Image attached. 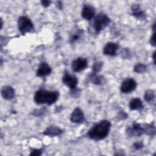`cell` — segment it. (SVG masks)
I'll use <instances>...</instances> for the list:
<instances>
[{"label":"cell","instance_id":"obj_22","mask_svg":"<svg viewBox=\"0 0 156 156\" xmlns=\"http://www.w3.org/2000/svg\"><path fill=\"white\" fill-rule=\"evenodd\" d=\"M82 30H79L78 31L76 32L73 35H71L70 39H69V42L71 43H73L77 41L81 37V35L82 34Z\"/></svg>","mask_w":156,"mask_h":156},{"label":"cell","instance_id":"obj_10","mask_svg":"<svg viewBox=\"0 0 156 156\" xmlns=\"http://www.w3.org/2000/svg\"><path fill=\"white\" fill-rule=\"evenodd\" d=\"M119 49V44L114 42H108L103 48V54L108 56H115Z\"/></svg>","mask_w":156,"mask_h":156},{"label":"cell","instance_id":"obj_25","mask_svg":"<svg viewBox=\"0 0 156 156\" xmlns=\"http://www.w3.org/2000/svg\"><path fill=\"white\" fill-rule=\"evenodd\" d=\"M42 154V150L41 149H32L31 150L30 155H41Z\"/></svg>","mask_w":156,"mask_h":156},{"label":"cell","instance_id":"obj_13","mask_svg":"<svg viewBox=\"0 0 156 156\" xmlns=\"http://www.w3.org/2000/svg\"><path fill=\"white\" fill-rule=\"evenodd\" d=\"M2 97L5 100H11L14 98L15 93L14 89L11 86H4L1 91Z\"/></svg>","mask_w":156,"mask_h":156},{"label":"cell","instance_id":"obj_3","mask_svg":"<svg viewBox=\"0 0 156 156\" xmlns=\"http://www.w3.org/2000/svg\"><path fill=\"white\" fill-rule=\"evenodd\" d=\"M110 23V19L107 15L104 13H100L94 18L91 27L95 34H99L101 30H104Z\"/></svg>","mask_w":156,"mask_h":156},{"label":"cell","instance_id":"obj_16","mask_svg":"<svg viewBox=\"0 0 156 156\" xmlns=\"http://www.w3.org/2000/svg\"><path fill=\"white\" fill-rule=\"evenodd\" d=\"M129 107L130 110H140L143 108L144 105L142 101L140 98H136L130 101Z\"/></svg>","mask_w":156,"mask_h":156},{"label":"cell","instance_id":"obj_23","mask_svg":"<svg viewBox=\"0 0 156 156\" xmlns=\"http://www.w3.org/2000/svg\"><path fill=\"white\" fill-rule=\"evenodd\" d=\"M46 112V108H41L40 110H35L34 111V112L32 113L33 115H35L36 116H41L42 115H43Z\"/></svg>","mask_w":156,"mask_h":156},{"label":"cell","instance_id":"obj_18","mask_svg":"<svg viewBox=\"0 0 156 156\" xmlns=\"http://www.w3.org/2000/svg\"><path fill=\"white\" fill-rule=\"evenodd\" d=\"M144 133L147 134L150 136H154L155 134V127L154 123H150V124H142Z\"/></svg>","mask_w":156,"mask_h":156},{"label":"cell","instance_id":"obj_27","mask_svg":"<svg viewBox=\"0 0 156 156\" xmlns=\"http://www.w3.org/2000/svg\"><path fill=\"white\" fill-rule=\"evenodd\" d=\"M155 32H154L153 34L150 39V43L153 46H155Z\"/></svg>","mask_w":156,"mask_h":156},{"label":"cell","instance_id":"obj_2","mask_svg":"<svg viewBox=\"0 0 156 156\" xmlns=\"http://www.w3.org/2000/svg\"><path fill=\"white\" fill-rule=\"evenodd\" d=\"M59 93L57 91H48L43 89L37 90L34 95V101L37 104L52 105L58 99Z\"/></svg>","mask_w":156,"mask_h":156},{"label":"cell","instance_id":"obj_6","mask_svg":"<svg viewBox=\"0 0 156 156\" xmlns=\"http://www.w3.org/2000/svg\"><path fill=\"white\" fill-rule=\"evenodd\" d=\"M126 133L130 137L140 136L144 134V130L142 124L137 122H133L132 126L127 127Z\"/></svg>","mask_w":156,"mask_h":156},{"label":"cell","instance_id":"obj_5","mask_svg":"<svg viewBox=\"0 0 156 156\" xmlns=\"http://www.w3.org/2000/svg\"><path fill=\"white\" fill-rule=\"evenodd\" d=\"M137 83L132 78L124 79L120 86V91L122 93H129L133 91L136 87Z\"/></svg>","mask_w":156,"mask_h":156},{"label":"cell","instance_id":"obj_28","mask_svg":"<svg viewBox=\"0 0 156 156\" xmlns=\"http://www.w3.org/2000/svg\"><path fill=\"white\" fill-rule=\"evenodd\" d=\"M51 3V2L50 1H47V0L41 1V4L42 6H43L44 7H48V6H49Z\"/></svg>","mask_w":156,"mask_h":156},{"label":"cell","instance_id":"obj_24","mask_svg":"<svg viewBox=\"0 0 156 156\" xmlns=\"http://www.w3.org/2000/svg\"><path fill=\"white\" fill-rule=\"evenodd\" d=\"M80 94V90L79 89H77V88L73 90H71V95L74 98L79 97Z\"/></svg>","mask_w":156,"mask_h":156},{"label":"cell","instance_id":"obj_1","mask_svg":"<svg viewBox=\"0 0 156 156\" xmlns=\"http://www.w3.org/2000/svg\"><path fill=\"white\" fill-rule=\"evenodd\" d=\"M112 124L110 121L104 119L95 124L87 132V136L91 140L100 141L105 138L110 130Z\"/></svg>","mask_w":156,"mask_h":156},{"label":"cell","instance_id":"obj_12","mask_svg":"<svg viewBox=\"0 0 156 156\" xmlns=\"http://www.w3.org/2000/svg\"><path fill=\"white\" fill-rule=\"evenodd\" d=\"M51 72L52 69L51 66L46 62H41L37 68L36 75L38 77H43L50 74Z\"/></svg>","mask_w":156,"mask_h":156},{"label":"cell","instance_id":"obj_8","mask_svg":"<svg viewBox=\"0 0 156 156\" xmlns=\"http://www.w3.org/2000/svg\"><path fill=\"white\" fill-rule=\"evenodd\" d=\"M62 82L70 90H73L76 88L78 83V79L76 76H72L68 73H65L62 77Z\"/></svg>","mask_w":156,"mask_h":156},{"label":"cell","instance_id":"obj_26","mask_svg":"<svg viewBox=\"0 0 156 156\" xmlns=\"http://www.w3.org/2000/svg\"><path fill=\"white\" fill-rule=\"evenodd\" d=\"M144 146L143 143L141 141H138V142H136L133 144V147H134V149L135 150H139L141 149V148H143Z\"/></svg>","mask_w":156,"mask_h":156},{"label":"cell","instance_id":"obj_11","mask_svg":"<svg viewBox=\"0 0 156 156\" xmlns=\"http://www.w3.org/2000/svg\"><path fill=\"white\" fill-rule=\"evenodd\" d=\"M94 15L95 9L93 6L89 4H85L83 6L81 12V16L83 19L90 21L94 17Z\"/></svg>","mask_w":156,"mask_h":156},{"label":"cell","instance_id":"obj_14","mask_svg":"<svg viewBox=\"0 0 156 156\" xmlns=\"http://www.w3.org/2000/svg\"><path fill=\"white\" fill-rule=\"evenodd\" d=\"M63 133V130L58 127L55 126H51L46 128L43 132V134L51 137L59 136Z\"/></svg>","mask_w":156,"mask_h":156},{"label":"cell","instance_id":"obj_15","mask_svg":"<svg viewBox=\"0 0 156 156\" xmlns=\"http://www.w3.org/2000/svg\"><path fill=\"white\" fill-rule=\"evenodd\" d=\"M132 15L136 18L139 20H144L146 18V15L143 10H141L138 4L133 5L131 7Z\"/></svg>","mask_w":156,"mask_h":156},{"label":"cell","instance_id":"obj_20","mask_svg":"<svg viewBox=\"0 0 156 156\" xmlns=\"http://www.w3.org/2000/svg\"><path fill=\"white\" fill-rule=\"evenodd\" d=\"M103 66V63L100 61H98L94 63V64L92 66V73L91 74H96L98 73L102 68Z\"/></svg>","mask_w":156,"mask_h":156},{"label":"cell","instance_id":"obj_29","mask_svg":"<svg viewBox=\"0 0 156 156\" xmlns=\"http://www.w3.org/2000/svg\"><path fill=\"white\" fill-rule=\"evenodd\" d=\"M155 52L153 53V60H154V63L155 64Z\"/></svg>","mask_w":156,"mask_h":156},{"label":"cell","instance_id":"obj_17","mask_svg":"<svg viewBox=\"0 0 156 156\" xmlns=\"http://www.w3.org/2000/svg\"><path fill=\"white\" fill-rule=\"evenodd\" d=\"M89 79L94 84L97 85H103L105 82V77L101 75L91 74L89 76Z\"/></svg>","mask_w":156,"mask_h":156},{"label":"cell","instance_id":"obj_9","mask_svg":"<svg viewBox=\"0 0 156 156\" xmlns=\"http://www.w3.org/2000/svg\"><path fill=\"white\" fill-rule=\"evenodd\" d=\"M85 116L83 111L79 107L74 109L70 116V121L73 123L80 124L84 121Z\"/></svg>","mask_w":156,"mask_h":156},{"label":"cell","instance_id":"obj_21","mask_svg":"<svg viewBox=\"0 0 156 156\" xmlns=\"http://www.w3.org/2000/svg\"><path fill=\"white\" fill-rule=\"evenodd\" d=\"M146 69H147L146 65L141 63H138L136 64L133 67V71L136 73H144L146 71Z\"/></svg>","mask_w":156,"mask_h":156},{"label":"cell","instance_id":"obj_4","mask_svg":"<svg viewBox=\"0 0 156 156\" xmlns=\"http://www.w3.org/2000/svg\"><path fill=\"white\" fill-rule=\"evenodd\" d=\"M18 27L21 34L24 35L34 30V24L32 21L26 16H21L18 20Z\"/></svg>","mask_w":156,"mask_h":156},{"label":"cell","instance_id":"obj_7","mask_svg":"<svg viewBox=\"0 0 156 156\" xmlns=\"http://www.w3.org/2000/svg\"><path fill=\"white\" fill-rule=\"evenodd\" d=\"M87 66V60L82 57H78L74 59L71 63V68L74 72H80L85 69Z\"/></svg>","mask_w":156,"mask_h":156},{"label":"cell","instance_id":"obj_19","mask_svg":"<svg viewBox=\"0 0 156 156\" xmlns=\"http://www.w3.org/2000/svg\"><path fill=\"white\" fill-rule=\"evenodd\" d=\"M155 97V91L152 90H147L145 91L144 95V100L147 102H152Z\"/></svg>","mask_w":156,"mask_h":156}]
</instances>
